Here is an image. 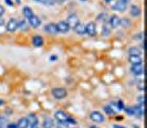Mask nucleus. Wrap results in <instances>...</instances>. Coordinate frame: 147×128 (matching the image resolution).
<instances>
[{"mask_svg": "<svg viewBox=\"0 0 147 128\" xmlns=\"http://www.w3.org/2000/svg\"><path fill=\"white\" fill-rule=\"evenodd\" d=\"M131 15L133 17H138L140 15V8L138 6H135V5L132 6L131 7Z\"/></svg>", "mask_w": 147, "mask_h": 128, "instance_id": "obj_22", "label": "nucleus"}, {"mask_svg": "<svg viewBox=\"0 0 147 128\" xmlns=\"http://www.w3.org/2000/svg\"><path fill=\"white\" fill-rule=\"evenodd\" d=\"M90 128H97V126H94V125H92V126H90Z\"/></svg>", "mask_w": 147, "mask_h": 128, "instance_id": "obj_40", "label": "nucleus"}, {"mask_svg": "<svg viewBox=\"0 0 147 128\" xmlns=\"http://www.w3.org/2000/svg\"><path fill=\"white\" fill-rule=\"evenodd\" d=\"M6 128H18V126H17V124H15V123H10V124H8Z\"/></svg>", "mask_w": 147, "mask_h": 128, "instance_id": "obj_35", "label": "nucleus"}, {"mask_svg": "<svg viewBox=\"0 0 147 128\" xmlns=\"http://www.w3.org/2000/svg\"><path fill=\"white\" fill-rule=\"evenodd\" d=\"M109 24L111 28H117L118 25H121V18L116 15H113L109 20Z\"/></svg>", "mask_w": 147, "mask_h": 128, "instance_id": "obj_9", "label": "nucleus"}, {"mask_svg": "<svg viewBox=\"0 0 147 128\" xmlns=\"http://www.w3.org/2000/svg\"><path fill=\"white\" fill-rule=\"evenodd\" d=\"M90 118H91V121H94V123H103L105 121V118H104L103 114L100 113V112H92L91 115H90Z\"/></svg>", "mask_w": 147, "mask_h": 128, "instance_id": "obj_5", "label": "nucleus"}, {"mask_svg": "<svg viewBox=\"0 0 147 128\" xmlns=\"http://www.w3.org/2000/svg\"><path fill=\"white\" fill-rule=\"evenodd\" d=\"M22 12H23V15H24L27 19H29V18H31L32 15H34V13H33V10L30 7H23Z\"/></svg>", "mask_w": 147, "mask_h": 128, "instance_id": "obj_21", "label": "nucleus"}, {"mask_svg": "<svg viewBox=\"0 0 147 128\" xmlns=\"http://www.w3.org/2000/svg\"><path fill=\"white\" fill-rule=\"evenodd\" d=\"M17 126L18 128H29V121H28V118L27 117H22L20 118L18 123H17Z\"/></svg>", "mask_w": 147, "mask_h": 128, "instance_id": "obj_17", "label": "nucleus"}, {"mask_svg": "<svg viewBox=\"0 0 147 128\" xmlns=\"http://www.w3.org/2000/svg\"><path fill=\"white\" fill-rule=\"evenodd\" d=\"M30 128H39V126H33V127H30Z\"/></svg>", "mask_w": 147, "mask_h": 128, "instance_id": "obj_44", "label": "nucleus"}, {"mask_svg": "<svg viewBox=\"0 0 147 128\" xmlns=\"http://www.w3.org/2000/svg\"><path fill=\"white\" fill-rule=\"evenodd\" d=\"M43 43H44L43 38L41 36H34L33 39H32V44L34 45L36 48H41L43 45Z\"/></svg>", "mask_w": 147, "mask_h": 128, "instance_id": "obj_16", "label": "nucleus"}, {"mask_svg": "<svg viewBox=\"0 0 147 128\" xmlns=\"http://www.w3.org/2000/svg\"><path fill=\"white\" fill-rule=\"evenodd\" d=\"M54 118L58 121L59 124L66 125V121H67V118H69V115H67L65 112H63V111H57V112L54 113ZM66 126H67V125H66Z\"/></svg>", "mask_w": 147, "mask_h": 128, "instance_id": "obj_2", "label": "nucleus"}, {"mask_svg": "<svg viewBox=\"0 0 147 128\" xmlns=\"http://www.w3.org/2000/svg\"><path fill=\"white\" fill-rule=\"evenodd\" d=\"M60 1H65V0H60Z\"/></svg>", "mask_w": 147, "mask_h": 128, "instance_id": "obj_45", "label": "nucleus"}, {"mask_svg": "<svg viewBox=\"0 0 147 128\" xmlns=\"http://www.w3.org/2000/svg\"><path fill=\"white\" fill-rule=\"evenodd\" d=\"M137 87H138V90H140V92H143V90H144V82L140 81V83L137 84Z\"/></svg>", "mask_w": 147, "mask_h": 128, "instance_id": "obj_34", "label": "nucleus"}, {"mask_svg": "<svg viewBox=\"0 0 147 128\" xmlns=\"http://www.w3.org/2000/svg\"><path fill=\"white\" fill-rule=\"evenodd\" d=\"M137 103H138V105H144V96L143 95L137 97Z\"/></svg>", "mask_w": 147, "mask_h": 128, "instance_id": "obj_33", "label": "nucleus"}, {"mask_svg": "<svg viewBox=\"0 0 147 128\" xmlns=\"http://www.w3.org/2000/svg\"><path fill=\"white\" fill-rule=\"evenodd\" d=\"M113 128H126V127L122 126V125H117V124H115V125H113Z\"/></svg>", "mask_w": 147, "mask_h": 128, "instance_id": "obj_37", "label": "nucleus"}, {"mask_svg": "<svg viewBox=\"0 0 147 128\" xmlns=\"http://www.w3.org/2000/svg\"><path fill=\"white\" fill-rule=\"evenodd\" d=\"M121 25H123L124 28H128L131 25V21L127 19V18H124V19H121Z\"/></svg>", "mask_w": 147, "mask_h": 128, "instance_id": "obj_28", "label": "nucleus"}, {"mask_svg": "<svg viewBox=\"0 0 147 128\" xmlns=\"http://www.w3.org/2000/svg\"><path fill=\"white\" fill-rule=\"evenodd\" d=\"M143 38H144V33L143 32H140L138 34H135L134 36V39L135 40H138V41H143Z\"/></svg>", "mask_w": 147, "mask_h": 128, "instance_id": "obj_31", "label": "nucleus"}, {"mask_svg": "<svg viewBox=\"0 0 147 128\" xmlns=\"http://www.w3.org/2000/svg\"><path fill=\"white\" fill-rule=\"evenodd\" d=\"M6 29H7V31L10 32V33H12V32H15V31L18 30V21H17V19H15V18L9 19Z\"/></svg>", "mask_w": 147, "mask_h": 128, "instance_id": "obj_3", "label": "nucleus"}, {"mask_svg": "<svg viewBox=\"0 0 147 128\" xmlns=\"http://www.w3.org/2000/svg\"><path fill=\"white\" fill-rule=\"evenodd\" d=\"M7 124V118L3 116H0V128H5Z\"/></svg>", "mask_w": 147, "mask_h": 128, "instance_id": "obj_30", "label": "nucleus"}, {"mask_svg": "<svg viewBox=\"0 0 147 128\" xmlns=\"http://www.w3.org/2000/svg\"><path fill=\"white\" fill-rule=\"evenodd\" d=\"M81 1H86V0H81Z\"/></svg>", "mask_w": 147, "mask_h": 128, "instance_id": "obj_46", "label": "nucleus"}, {"mask_svg": "<svg viewBox=\"0 0 147 128\" xmlns=\"http://www.w3.org/2000/svg\"><path fill=\"white\" fill-rule=\"evenodd\" d=\"M131 72H132L135 76L143 75V74H144V66H143V64H135V65H132Z\"/></svg>", "mask_w": 147, "mask_h": 128, "instance_id": "obj_8", "label": "nucleus"}, {"mask_svg": "<svg viewBox=\"0 0 147 128\" xmlns=\"http://www.w3.org/2000/svg\"><path fill=\"white\" fill-rule=\"evenodd\" d=\"M57 27H58V30L59 32L61 33H67L69 31H70V27H69V24L66 23V21H60L58 24H57Z\"/></svg>", "mask_w": 147, "mask_h": 128, "instance_id": "obj_12", "label": "nucleus"}, {"mask_svg": "<svg viewBox=\"0 0 147 128\" xmlns=\"http://www.w3.org/2000/svg\"><path fill=\"white\" fill-rule=\"evenodd\" d=\"M54 126V121L51 117H45L43 121V124H42V127L43 128H53Z\"/></svg>", "mask_w": 147, "mask_h": 128, "instance_id": "obj_20", "label": "nucleus"}, {"mask_svg": "<svg viewBox=\"0 0 147 128\" xmlns=\"http://www.w3.org/2000/svg\"><path fill=\"white\" fill-rule=\"evenodd\" d=\"M57 59H58L57 55H52V56H50V61H55Z\"/></svg>", "mask_w": 147, "mask_h": 128, "instance_id": "obj_38", "label": "nucleus"}, {"mask_svg": "<svg viewBox=\"0 0 147 128\" xmlns=\"http://www.w3.org/2000/svg\"><path fill=\"white\" fill-rule=\"evenodd\" d=\"M51 93L55 99H63L67 95V92L64 87H54V88H52Z\"/></svg>", "mask_w": 147, "mask_h": 128, "instance_id": "obj_1", "label": "nucleus"}, {"mask_svg": "<svg viewBox=\"0 0 147 128\" xmlns=\"http://www.w3.org/2000/svg\"><path fill=\"white\" fill-rule=\"evenodd\" d=\"M111 32V27L110 24H109V22L105 23L103 25V28H102V36H104V37H106V36H109Z\"/></svg>", "mask_w": 147, "mask_h": 128, "instance_id": "obj_23", "label": "nucleus"}, {"mask_svg": "<svg viewBox=\"0 0 147 128\" xmlns=\"http://www.w3.org/2000/svg\"><path fill=\"white\" fill-rule=\"evenodd\" d=\"M112 8H113V9H115V10H117V11L124 12V11L126 10V8H127V3L124 2L123 0H117L116 2H114V3H113Z\"/></svg>", "mask_w": 147, "mask_h": 128, "instance_id": "obj_7", "label": "nucleus"}, {"mask_svg": "<svg viewBox=\"0 0 147 128\" xmlns=\"http://www.w3.org/2000/svg\"><path fill=\"white\" fill-rule=\"evenodd\" d=\"M18 29H20L21 31L28 30V23H27V21L26 20H22L20 22H18Z\"/></svg>", "mask_w": 147, "mask_h": 128, "instance_id": "obj_26", "label": "nucleus"}, {"mask_svg": "<svg viewBox=\"0 0 147 128\" xmlns=\"http://www.w3.org/2000/svg\"><path fill=\"white\" fill-rule=\"evenodd\" d=\"M103 109H104V112L107 114V115H115V109L112 107V106L110 105H106V106H104L103 107Z\"/></svg>", "mask_w": 147, "mask_h": 128, "instance_id": "obj_24", "label": "nucleus"}, {"mask_svg": "<svg viewBox=\"0 0 147 128\" xmlns=\"http://www.w3.org/2000/svg\"><path fill=\"white\" fill-rule=\"evenodd\" d=\"M66 20H67L66 23H67V24H69V27H70V28H72V29H74V28L80 23V20H79V18H78V15H73V13L69 15Z\"/></svg>", "mask_w": 147, "mask_h": 128, "instance_id": "obj_4", "label": "nucleus"}, {"mask_svg": "<svg viewBox=\"0 0 147 128\" xmlns=\"http://www.w3.org/2000/svg\"><path fill=\"white\" fill-rule=\"evenodd\" d=\"M2 104H3V101H2V99H0V105H2Z\"/></svg>", "mask_w": 147, "mask_h": 128, "instance_id": "obj_42", "label": "nucleus"}, {"mask_svg": "<svg viewBox=\"0 0 147 128\" xmlns=\"http://www.w3.org/2000/svg\"><path fill=\"white\" fill-rule=\"evenodd\" d=\"M123 111H125V113L127 114V115H129V116H133V115H134V108H133V106H125Z\"/></svg>", "mask_w": 147, "mask_h": 128, "instance_id": "obj_27", "label": "nucleus"}, {"mask_svg": "<svg viewBox=\"0 0 147 128\" xmlns=\"http://www.w3.org/2000/svg\"><path fill=\"white\" fill-rule=\"evenodd\" d=\"M1 24H3V19L0 18V25H1Z\"/></svg>", "mask_w": 147, "mask_h": 128, "instance_id": "obj_39", "label": "nucleus"}, {"mask_svg": "<svg viewBox=\"0 0 147 128\" xmlns=\"http://www.w3.org/2000/svg\"><path fill=\"white\" fill-rule=\"evenodd\" d=\"M3 13H5V8L0 5V17H1V15H3Z\"/></svg>", "mask_w": 147, "mask_h": 128, "instance_id": "obj_36", "label": "nucleus"}, {"mask_svg": "<svg viewBox=\"0 0 147 128\" xmlns=\"http://www.w3.org/2000/svg\"><path fill=\"white\" fill-rule=\"evenodd\" d=\"M85 29H86V33L90 37H94L96 34V24L94 22H88L85 25Z\"/></svg>", "mask_w": 147, "mask_h": 128, "instance_id": "obj_10", "label": "nucleus"}, {"mask_svg": "<svg viewBox=\"0 0 147 128\" xmlns=\"http://www.w3.org/2000/svg\"><path fill=\"white\" fill-rule=\"evenodd\" d=\"M38 1L45 5V6H53L55 3V0H38Z\"/></svg>", "mask_w": 147, "mask_h": 128, "instance_id": "obj_29", "label": "nucleus"}, {"mask_svg": "<svg viewBox=\"0 0 147 128\" xmlns=\"http://www.w3.org/2000/svg\"><path fill=\"white\" fill-rule=\"evenodd\" d=\"M28 20H29V24L32 28H34V29H36V28H39V27L41 25V20H40V18L37 17V15H33L31 18H29Z\"/></svg>", "mask_w": 147, "mask_h": 128, "instance_id": "obj_11", "label": "nucleus"}, {"mask_svg": "<svg viewBox=\"0 0 147 128\" xmlns=\"http://www.w3.org/2000/svg\"><path fill=\"white\" fill-rule=\"evenodd\" d=\"M123 1H124V2H126V3H128V2L131 1V0H123Z\"/></svg>", "mask_w": 147, "mask_h": 128, "instance_id": "obj_41", "label": "nucleus"}, {"mask_svg": "<svg viewBox=\"0 0 147 128\" xmlns=\"http://www.w3.org/2000/svg\"><path fill=\"white\" fill-rule=\"evenodd\" d=\"M142 53H143V50L140 49V46H132L128 50V54L129 55H140V56H142Z\"/></svg>", "mask_w": 147, "mask_h": 128, "instance_id": "obj_18", "label": "nucleus"}, {"mask_svg": "<svg viewBox=\"0 0 147 128\" xmlns=\"http://www.w3.org/2000/svg\"><path fill=\"white\" fill-rule=\"evenodd\" d=\"M97 20L98 21H106V13H101L97 17Z\"/></svg>", "mask_w": 147, "mask_h": 128, "instance_id": "obj_32", "label": "nucleus"}, {"mask_svg": "<svg viewBox=\"0 0 147 128\" xmlns=\"http://www.w3.org/2000/svg\"><path fill=\"white\" fill-rule=\"evenodd\" d=\"M74 31L78 33V34H80V36H83V34H85L86 33V29H85V24H83V23H79L75 28H74Z\"/></svg>", "mask_w": 147, "mask_h": 128, "instance_id": "obj_19", "label": "nucleus"}, {"mask_svg": "<svg viewBox=\"0 0 147 128\" xmlns=\"http://www.w3.org/2000/svg\"><path fill=\"white\" fill-rule=\"evenodd\" d=\"M43 30L45 31L47 33H49V34H57V33L59 32L58 27H57L55 23H48V24H45Z\"/></svg>", "mask_w": 147, "mask_h": 128, "instance_id": "obj_6", "label": "nucleus"}, {"mask_svg": "<svg viewBox=\"0 0 147 128\" xmlns=\"http://www.w3.org/2000/svg\"><path fill=\"white\" fill-rule=\"evenodd\" d=\"M105 1H106V2H109V3H110V2H112V0H105Z\"/></svg>", "mask_w": 147, "mask_h": 128, "instance_id": "obj_43", "label": "nucleus"}, {"mask_svg": "<svg viewBox=\"0 0 147 128\" xmlns=\"http://www.w3.org/2000/svg\"><path fill=\"white\" fill-rule=\"evenodd\" d=\"M27 118H28V121H29V127H33V126L39 125V118L37 117L36 114H29V116Z\"/></svg>", "mask_w": 147, "mask_h": 128, "instance_id": "obj_13", "label": "nucleus"}, {"mask_svg": "<svg viewBox=\"0 0 147 128\" xmlns=\"http://www.w3.org/2000/svg\"><path fill=\"white\" fill-rule=\"evenodd\" d=\"M124 102L122 101V99H117V101H115V108L117 109V111H123L124 109Z\"/></svg>", "mask_w": 147, "mask_h": 128, "instance_id": "obj_25", "label": "nucleus"}, {"mask_svg": "<svg viewBox=\"0 0 147 128\" xmlns=\"http://www.w3.org/2000/svg\"><path fill=\"white\" fill-rule=\"evenodd\" d=\"M128 61L131 62L132 65H135V64H143V59L140 55H129L128 56Z\"/></svg>", "mask_w": 147, "mask_h": 128, "instance_id": "obj_15", "label": "nucleus"}, {"mask_svg": "<svg viewBox=\"0 0 147 128\" xmlns=\"http://www.w3.org/2000/svg\"><path fill=\"white\" fill-rule=\"evenodd\" d=\"M133 108H134V115L137 118H142L144 116V105L133 106Z\"/></svg>", "mask_w": 147, "mask_h": 128, "instance_id": "obj_14", "label": "nucleus"}]
</instances>
